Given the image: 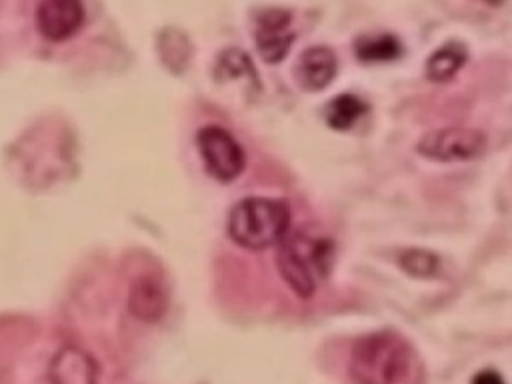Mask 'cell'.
Here are the masks:
<instances>
[{
  "instance_id": "1",
  "label": "cell",
  "mask_w": 512,
  "mask_h": 384,
  "mask_svg": "<svg viewBox=\"0 0 512 384\" xmlns=\"http://www.w3.org/2000/svg\"><path fill=\"white\" fill-rule=\"evenodd\" d=\"M348 374L356 384H412L416 354L402 336L372 332L352 344Z\"/></svg>"
},
{
  "instance_id": "2",
  "label": "cell",
  "mask_w": 512,
  "mask_h": 384,
  "mask_svg": "<svg viewBox=\"0 0 512 384\" xmlns=\"http://www.w3.org/2000/svg\"><path fill=\"white\" fill-rule=\"evenodd\" d=\"M290 212L280 200L250 196L234 204L228 218L232 240L248 250H264L288 234Z\"/></svg>"
},
{
  "instance_id": "3",
  "label": "cell",
  "mask_w": 512,
  "mask_h": 384,
  "mask_svg": "<svg viewBox=\"0 0 512 384\" xmlns=\"http://www.w3.org/2000/svg\"><path fill=\"white\" fill-rule=\"evenodd\" d=\"M334 248L328 238L294 232L282 238L278 250V268L288 286L302 298L316 290V282L324 278L332 266Z\"/></svg>"
},
{
  "instance_id": "4",
  "label": "cell",
  "mask_w": 512,
  "mask_h": 384,
  "mask_svg": "<svg viewBox=\"0 0 512 384\" xmlns=\"http://www.w3.org/2000/svg\"><path fill=\"white\" fill-rule=\"evenodd\" d=\"M196 144L206 170L218 182L236 180L246 164V156L236 138L222 126H204L196 134Z\"/></svg>"
},
{
  "instance_id": "5",
  "label": "cell",
  "mask_w": 512,
  "mask_h": 384,
  "mask_svg": "<svg viewBox=\"0 0 512 384\" xmlns=\"http://www.w3.org/2000/svg\"><path fill=\"white\" fill-rule=\"evenodd\" d=\"M486 138L474 128L448 126L424 134L418 142V152L422 156L450 162V160H470L482 154Z\"/></svg>"
},
{
  "instance_id": "6",
  "label": "cell",
  "mask_w": 512,
  "mask_h": 384,
  "mask_svg": "<svg viewBox=\"0 0 512 384\" xmlns=\"http://www.w3.org/2000/svg\"><path fill=\"white\" fill-rule=\"evenodd\" d=\"M288 24H290V12L286 10L266 8L258 12L254 40L260 56L266 62L276 64L288 54V48L294 40V32L288 30Z\"/></svg>"
},
{
  "instance_id": "7",
  "label": "cell",
  "mask_w": 512,
  "mask_h": 384,
  "mask_svg": "<svg viewBox=\"0 0 512 384\" xmlns=\"http://www.w3.org/2000/svg\"><path fill=\"white\" fill-rule=\"evenodd\" d=\"M84 24L80 0H42L36 8V26L44 38L60 42L74 36Z\"/></svg>"
},
{
  "instance_id": "8",
  "label": "cell",
  "mask_w": 512,
  "mask_h": 384,
  "mask_svg": "<svg viewBox=\"0 0 512 384\" xmlns=\"http://www.w3.org/2000/svg\"><path fill=\"white\" fill-rule=\"evenodd\" d=\"M130 312L142 322H158L168 308V290L158 276L136 278L128 294Z\"/></svg>"
},
{
  "instance_id": "9",
  "label": "cell",
  "mask_w": 512,
  "mask_h": 384,
  "mask_svg": "<svg viewBox=\"0 0 512 384\" xmlns=\"http://www.w3.org/2000/svg\"><path fill=\"white\" fill-rule=\"evenodd\" d=\"M50 384H98V366L88 352L66 346L52 358Z\"/></svg>"
},
{
  "instance_id": "10",
  "label": "cell",
  "mask_w": 512,
  "mask_h": 384,
  "mask_svg": "<svg viewBox=\"0 0 512 384\" xmlns=\"http://www.w3.org/2000/svg\"><path fill=\"white\" fill-rule=\"evenodd\" d=\"M336 74V56L328 46H310L300 54L296 76L306 90L326 88Z\"/></svg>"
},
{
  "instance_id": "11",
  "label": "cell",
  "mask_w": 512,
  "mask_h": 384,
  "mask_svg": "<svg viewBox=\"0 0 512 384\" xmlns=\"http://www.w3.org/2000/svg\"><path fill=\"white\" fill-rule=\"evenodd\" d=\"M368 112V104L354 94H340L332 98L324 108V120L334 130L352 128L360 116Z\"/></svg>"
},
{
  "instance_id": "12",
  "label": "cell",
  "mask_w": 512,
  "mask_h": 384,
  "mask_svg": "<svg viewBox=\"0 0 512 384\" xmlns=\"http://www.w3.org/2000/svg\"><path fill=\"white\" fill-rule=\"evenodd\" d=\"M466 62V50L458 42H450L438 48L426 62V76L434 82H446L456 76V72Z\"/></svg>"
},
{
  "instance_id": "13",
  "label": "cell",
  "mask_w": 512,
  "mask_h": 384,
  "mask_svg": "<svg viewBox=\"0 0 512 384\" xmlns=\"http://www.w3.org/2000/svg\"><path fill=\"white\" fill-rule=\"evenodd\" d=\"M356 56L364 62H384L394 60L402 54V44L392 34H364L354 44Z\"/></svg>"
},
{
  "instance_id": "14",
  "label": "cell",
  "mask_w": 512,
  "mask_h": 384,
  "mask_svg": "<svg viewBox=\"0 0 512 384\" xmlns=\"http://www.w3.org/2000/svg\"><path fill=\"white\" fill-rule=\"evenodd\" d=\"M216 78L218 80L248 78L252 84L258 86V74L252 68L250 58L238 50H226L220 54V58L216 62Z\"/></svg>"
},
{
  "instance_id": "15",
  "label": "cell",
  "mask_w": 512,
  "mask_h": 384,
  "mask_svg": "<svg viewBox=\"0 0 512 384\" xmlns=\"http://www.w3.org/2000/svg\"><path fill=\"white\" fill-rule=\"evenodd\" d=\"M398 264L410 274V276H418V278H430L438 272L440 268V260L436 254L428 252V250H418V248H410L404 250L398 258Z\"/></svg>"
},
{
  "instance_id": "16",
  "label": "cell",
  "mask_w": 512,
  "mask_h": 384,
  "mask_svg": "<svg viewBox=\"0 0 512 384\" xmlns=\"http://www.w3.org/2000/svg\"><path fill=\"white\" fill-rule=\"evenodd\" d=\"M472 384H506V382H504V378H502L498 372H494V370H482V372L474 374Z\"/></svg>"
},
{
  "instance_id": "17",
  "label": "cell",
  "mask_w": 512,
  "mask_h": 384,
  "mask_svg": "<svg viewBox=\"0 0 512 384\" xmlns=\"http://www.w3.org/2000/svg\"><path fill=\"white\" fill-rule=\"evenodd\" d=\"M486 2H490V4H500L502 0H486Z\"/></svg>"
}]
</instances>
